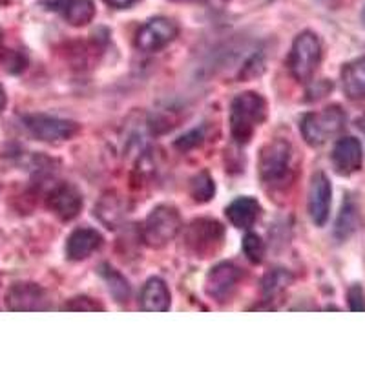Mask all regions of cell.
<instances>
[{"label": "cell", "instance_id": "7", "mask_svg": "<svg viewBox=\"0 0 365 365\" xmlns=\"http://www.w3.org/2000/svg\"><path fill=\"white\" fill-rule=\"evenodd\" d=\"M28 132L38 141L44 143H61L73 139L81 132V126L75 120L61 119V117L44 115V113H34L22 119Z\"/></svg>", "mask_w": 365, "mask_h": 365}, {"label": "cell", "instance_id": "12", "mask_svg": "<svg viewBox=\"0 0 365 365\" xmlns=\"http://www.w3.org/2000/svg\"><path fill=\"white\" fill-rule=\"evenodd\" d=\"M9 311H48V294L37 283H15L6 296Z\"/></svg>", "mask_w": 365, "mask_h": 365}, {"label": "cell", "instance_id": "26", "mask_svg": "<svg viewBox=\"0 0 365 365\" xmlns=\"http://www.w3.org/2000/svg\"><path fill=\"white\" fill-rule=\"evenodd\" d=\"M63 311H88V312H96V311H104V307L101 303L93 302L88 296H79V298H73L66 303L63 307Z\"/></svg>", "mask_w": 365, "mask_h": 365}, {"label": "cell", "instance_id": "2", "mask_svg": "<svg viewBox=\"0 0 365 365\" xmlns=\"http://www.w3.org/2000/svg\"><path fill=\"white\" fill-rule=\"evenodd\" d=\"M267 103L256 91H243L230 104V133L237 145H247L265 123Z\"/></svg>", "mask_w": 365, "mask_h": 365}, {"label": "cell", "instance_id": "14", "mask_svg": "<svg viewBox=\"0 0 365 365\" xmlns=\"http://www.w3.org/2000/svg\"><path fill=\"white\" fill-rule=\"evenodd\" d=\"M103 247V236L96 228H77L66 241V257L71 262H83Z\"/></svg>", "mask_w": 365, "mask_h": 365}, {"label": "cell", "instance_id": "27", "mask_svg": "<svg viewBox=\"0 0 365 365\" xmlns=\"http://www.w3.org/2000/svg\"><path fill=\"white\" fill-rule=\"evenodd\" d=\"M4 64L8 71L19 73V71H22L26 68V57L22 53H19V51H11V53L8 55V58L4 61Z\"/></svg>", "mask_w": 365, "mask_h": 365}, {"label": "cell", "instance_id": "5", "mask_svg": "<svg viewBox=\"0 0 365 365\" xmlns=\"http://www.w3.org/2000/svg\"><path fill=\"white\" fill-rule=\"evenodd\" d=\"M322 61V42L318 35L312 31H303L294 38L289 53V70L292 77L299 83H307L312 79Z\"/></svg>", "mask_w": 365, "mask_h": 365}, {"label": "cell", "instance_id": "29", "mask_svg": "<svg viewBox=\"0 0 365 365\" xmlns=\"http://www.w3.org/2000/svg\"><path fill=\"white\" fill-rule=\"evenodd\" d=\"M104 2L115 9H126V8H130V6L135 4L137 0H104Z\"/></svg>", "mask_w": 365, "mask_h": 365}, {"label": "cell", "instance_id": "4", "mask_svg": "<svg viewBox=\"0 0 365 365\" xmlns=\"http://www.w3.org/2000/svg\"><path fill=\"white\" fill-rule=\"evenodd\" d=\"M182 227L178 208L172 205H158L150 212L143 227V240L152 249H163L174 240Z\"/></svg>", "mask_w": 365, "mask_h": 365}, {"label": "cell", "instance_id": "17", "mask_svg": "<svg viewBox=\"0 0 365 365\" xmlns=\"http://www.w3.org/2000/svg\"><path fill=\"white\" fill-rule=\"evenodd\" d=\"M141 309L146 312H165L170 309V291L161 278H150L143 287Z\"/></svg>", "mask_w": 365, "mask_h": 365}, {"label": "cell", "instance_id": "9", "mask_svg": "<svg viewBox=\"0 0 365 365\" xmlns=\"http://www.w3.org/2000/svg\"><path fill=\"white\" fill-rule=\"evenodd\" d=\"M179 34V28L174 21L165 17L152 19L146 22L135 37V46L141 51L146 53H154V51L163 50L165 46L170 44Z\"/></svg>", "mask_w": 365, "mask_h": 365}, {"label": "cell", "instance_id": "21", "mask_svg": "<svg viewBox=\"0 0 365 365\" xmlns=\"http://www.w3.org/2000/svg\"><path fill=\"white\" fill-rule=\"evenodd\" d=\"M292 283V274L285 269H272L263 278V294L267 299L282 296Z\"/></svg>", "mask_w": 365, "mask_h": 365}, {"label": "cell", "instance_id": "25", "mask_svg": "<svg viewBox=\"0 0 365 365\" xmlns=\"http://www.w3.org/2000/svg\"><path fill=\"white\" fill-rule=\"evenodd\" d=\"M347 305L353 312H365V291L360 283L349 287Z\"/></svg>", "mask_w": 365, "mask_h": 365}, {"label": "cell", "instance_id": "31", "mask_svg": "<svg viewBox=\"0 0 365 365\" xmlns=\"http://www.w3.org/2000/svg\"><path fill=\"white\" fill-rule=\"evenodd\" d=\"M361 22H364V26H365V8H364V11H361Z\"/></svg>", "mask_w": 365, "mask_h": 365}, {"label": "cell", "instance_id": "24", "mask_svg": "<svg viewBox=\"0 0 365 365\" xmlns=\"http://www.w3.org/2000/svg\"><path fill=\"white\" fill-rule=\"evenodd\" d=\"M243 254L247 256L250 263H262L265 257V243L257 234L249 232L243 237Z\"/></svg>", "mask_w": 365, "mask_h": 365}, {"label": "cell", "instance_id": "32", "mask_svg": "<svg viewBox=\"0 0 365 365\" xmlns=\"http://www.w3.org/2000/svg\"><path fill=\"white\" fill-rule=\"evenodd\" d=\"M0 41H2V29H0Z\"/></svg>", "mask_w": 365, "mask_h": 365}, {"label": "cell", "instance_id": "11", "mask_svg": "<svg viewBox=\"0 0 365 365\" xmlns=\"http://www.w3.org/2000/svg\"><path fill=\"white\" fill-rule=\"evenodd\" d=\"M331 161L336 174L340 175H353L360 172L361 165H364V146H361L360 139L353 135L338 139L332 148Z\"/></svg>", "mask_w": 365, "mask_h": 365}, {"label": "cell", "instance_id": "20", "mask_svg": "<svg viewBox=\"0 0 365 365\" xmlns=\"http://www.w3.org/2000/svg\"><path fill=\"white\" fill-rule=\"evenodd\" d=\"M64 19L70 22L71 26L79 28V26H86L91 22L93 15H96V4L93 0H66L63 8Z\"/></svg>", "mask_w": 365, "mask_h": 365}, {"label": "cell", "instance_id": "23", "mask_svg": "<svg viewBox=\"0 0 365 365\" xmlns=\"http://www.w3.org/2000/svg\"><path fill=\"white\" fill-rule=\"evenodd\" d=\"M103 278L106 279V283H108V289L110 292H112L113 296L117 298V302H128V296H130V287H128V282H126L123 276H120L119 272H115L113 269H110V267L104 265L103 267Z\"/></svg>", "mask_w": 365, "mask_h": 365}, {"label": "cell", "instance_id": "30", "mask_svg": "<svg viewBox=\"0 0 365 365\" xmlns=\"http://www.w3.org/2000/svg\"><path fill=\"white\" fill-rule=\"evenodd\" d=\"M6 103H8V99H6V90H4V86L0 84V113L4 112Z\"/></svg>", "mask_w": 365, "mask_h": 365}, {"label": "cell", "instance_id": "16", "mask_svg": "<svg viewBox=\"0 0 365 365\" xmlns=\"http://www.w3.org/2000/svg\"><path fill=\"white\" fill-rule=\"evenodd\" d=\"M341 88L351 101L365 99V55L345 64L341 70Z\"/></svg>", "mask_w": 365, "mask_h": 365}, {"label": "cell", "instance_id": "15", "mask_svg": "<svg viewBox=\"0 0 365 365\" xmlns=\"http://www.w3.org/2000/svg\"><path fill=\"white\" fill-rule=\"evenodd\" d=\"M262 214V207L254 197L245 195V197H237L227 207V217L236 228H250L254 227Z\"/></svg>", "mask_w": 365, "mask_h": 365}, {"label": "cell", "instance_id": "1", "mask_svg": "<svg viewBox=\"0 0 365 365\" xmlns=\"http://www.w3.org/2000/svg\"><path fill=\"white\" fill-rule=\"evenodd\" d=\"M257 170L263 185L272 190L285 188L294 178V148L287 139H272L262 148Z\"/></svg>", "mask_w": 365, "mask_h": 365}, {"label": "cell", "instance_id": "10", "mask_svg": "<svg viewBox=\"0 0 365 365\" xmlns=\"http://www.w3.org/2000/svg\"><path fill=\"white\" fill-rule=\"evenodd\" d=\"M332 187L324 172H316L309 188V216L316 227H324L331 216Z\"/></svg>", "mask_w": 365, "mask_h": 365}, {"label": "cell", "instance_id": "22", "mask_svg": "<svg viewBox=\"0 0 365 365\" xmlns=\"http://www.w3.org/2000/svg\"><path fill=\"white\" fill-rule=\"evenodd\" d=\"M216 194V182L208 172H200L190 181V195L195 203H208Z\"/></svg>", "mask_w": 365, "mask_h": 365}, {"label": "cell", "instance_id": "28", "mask_svg": "<svg viewBox=\"0 0 365 365\" xmlns=\"http://www.w3.org/2000/svg\"><path fill=\"white\" fill-rule=\"evenodd\" d=\"M201 139H203V132H201V130H194V132L187 133V135H182L181 139L175 143V146L181 150H188V148H192V146L201 145Z\"/></svg>", "mask_w": 365, "mask_h": 365}, {"label": "cell", "instance_id": "3", "mask_svg": "<svg viewBox=\"0 0 365 365\" xmlns=\"http://www.w3.org/2000/svg\"><path fill=\"white\" fill-rule=\"evenodd\" d=\"M345 123H347V115L341 110V106L332 104V106H327L319 112H311L303 115L299 130H302L303 139L309 145L322 146L331 141L332 137H336L345 128Z\"/></svg>", "mask_w": 365, "mask_h": 365}, {"label": "cell", "instance_id": "19", "mask_svg": "<svg viewBox=\"0 0 365 365\" xmlns=\"http://www.w3.org/2000/svg\"><path fill=\"white\" fill-rule=\"evenodd\" d=\"M125 203L115 194L104 195L103 200L99 201V205L96 207V216L108 228H115L117 223L125 217Z\"/></svg>", "mask_w": 365, "mask_h": 365}, {"label": "cell", "instance_id": "18", "mask_svg": "<svg viewBox=\"0 0 365 365\" xmlns=\"http://www.w3.org/2000/svg\"><path fill=\"white\" fill-rule=\"evenodd\" d=\"M360 207H358L353 195H347L344 200V205H341L340 214H338L336 225H334V236L340 241H347L360 228Z\"/></svg>", "mask_w": 365, "mask_h": 365}, {"label": "cell", "instance_id": "8", "mask_svg": "<svg viewBox=\"0 0 365 365\" xmlns=\"http://www.w3.org/2000/svg\"><path fill=\"white\" fill-rule=\"evenodd\" d=\"M241 276H243V272L234 263H217L216 267L208 270L207 278H205V292H207L208 298L216 299V302H227L240 285Z\"/></svg>", "mask_w": 365, "mask_h": 365}, {"label": "cell", "instance_id": "13", "mask_svg": "<svg viewBox=\"0 0 365 365\" xmlns=\"http://www.w3.org/2000/svg\"><path fill=\"white\" fill-rule=\"evenodd\" d=\"M48 208L58 220L71 221L83 210V194L71 182H61L48 195Z\"/></svg>", "mask_w": 365, "mask_h": 365}, {"label": "cell", "instance_id": "6", "mask_svg": "<svg viewBox=\"0 0 365 365\" xmlns=\"http://www.w3.org/2000/svg\"><path fill=\"white\" fill-rule=\"evenodd\" d=\"M225 228L217 220L200 217L188 225L185 232V245L195 257H210L221 249Z\"/></svg>", "mask_w": 365, "mask_h": 365}]
</instances>
